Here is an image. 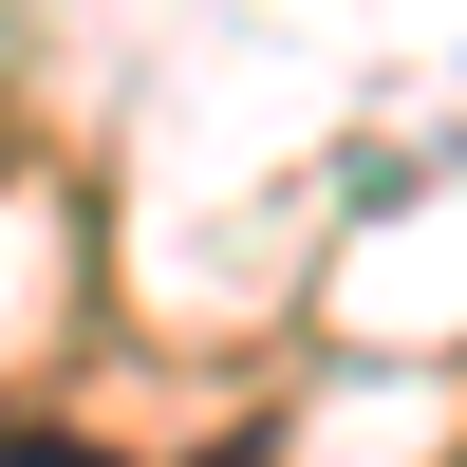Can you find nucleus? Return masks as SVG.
<instances>
[{"label": "nucleus", "instance_id": "obj_1", "mask_svg": "<svg viewBox=\"0 0 467 467\" xmlns=\"http://www.w3.org/2000/svg\"><path fill=\"white\" fill-rule=\"evenodd\" d=\"M0 467H112V449H75V431H0Z\"/></svg>", "mask_w": 467, "mask_h": 467}]
</instances>
